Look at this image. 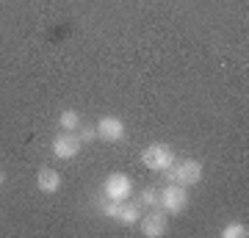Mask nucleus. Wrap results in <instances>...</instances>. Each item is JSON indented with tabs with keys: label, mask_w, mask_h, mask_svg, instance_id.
Instances as JSON below:
<instances>
[{
	"label": "nucleus",
	"mask_w": 249,
	"mask_h": 238,
	"mask_svg": "<svg viewBox=\"0 0 249 238\" xmlns=\"http://www.w3.org/2000/svg\"><path fill=\"white\" fill-rule=\"evenodd\" d=\"M249 227L247 221H230L227 227H222V238H247Z\"/></svg>",
	"instance_id": "9d476101"
},
{
	"label": "nucleus",
	"mask_w": 249,
	"mask_h": 238,
	"mask_svg": "<svg viewBox=\"0 0 249 238\" xmlns=\"http://www.w3.org/2000/svg\"><path fill=\"white\" fill-rule=\"evenodd\" d=\"M136 224L142 227V233L147 238H160V236H166V230H169V213L166 211H155V208H152V211L144 213Z\"/></svg>",
	"instance_id": "39448f33"
},
{
	"label": "nucleus",
	"mask_w": 249,
	"mask_h": 238,
	"mask_svg": "<svg viewBox=\"0 0 249 238\" xmlns=\"http://www.w3.org/2000/svg\"><path fill=\"white\" fill-rule=\"evenodd\" d=\"M36 188H39L42 194H55V191L61 188V175L50 166L39 169V172H36Z\"/></svg>",
	"instance_id": "6e6552de"
},
{
	"label": "nucleus",
	"mask_w": 249,
	"mask_h": 238,
	"mask_svg": "<svg viewBox=\"0 0 249 238\" xmlns=\"http://www.w3.org/2000/svg\"><path fill=\"white\" fill-rule=\"evenodd\" d=\"M163 175H166L169 183H178V185H186L188 188V185H196L199 180H202L205 169L196 158H183V161H175Z\"/></svg>",
	"instance_id": "f257e3e1"
},
{
	"label": "nucleus",
	"mask_w": 249,
	"mask_h": 238,
	"mask_svg": "<svg viewBox=\"0 0 249 238\" xmlns=\"http://www.w3.org/2000/svg\"><path fill=\"white\" fill-rule=\"evenodd\" d=\"M58 128H61V130L75 133L80 128V114H78V111H72V108L61 111V116H58Z\"/></svg>",
	"instance_id": "1a4fd4ad"
},
{
	"label": "nucleus",
	"mask_w": 249,
	"mask_h": 238,
	"mask_svg": "<svg viewBox=\"0 0 249 238\" xmlns=\"http://www.w3.org/2000/svg\"><path fill=\"white\" fill-rule=\"evenodd\" d=\"M6 183V172H3V169H0V185Z\"/></svg>",
	"instance_id": "ddd939ff"
},
{
	"label": "nucleus",
	"mask_w": 249,
	"mask_h": 238,
	"mask_svg": "<svg viewBox=\"0 0 249 238\" xmlns=\"http://www.w3.org/2000/svg\"><path fill=\"white\" fill-rule=\"evenodd\" d=\"M97 139V130L94 128H83V133H80V141H94Z\"/></svg>",
	"instance_id": "f8f14e48"
},
{
	"label": "nucleus",
	"mask_w": 249,
	"mask_h": 238,
	"mask_svg": "<svg viewBox=\"0 0 249 238\" xmlns=\"http://www.w3.org/2000/svg\"><path fill=\"white\" fill-rule=\"evenodd\" d=\"M103 197L114 200V202L130 200V197H133V180L127 175H122V172H114V175L103 183Z\"/></svg>",
	"instance_id": "20e7f679"
},
{
	"label": "nucleus",
	"mask_w": 249,
	"mask_h": 238,
	"mask_svg": "<svg viewBox=\"0 0 249 238\" xmlns=\"http://www.w3.org/2000/svg\"><path fill=\"white\" fill-rule=\"evenodd\" d=\"M139 205H142V208H155V205H158V191H155V188H144L142 197H139Z\"/></svg>",
	"instance_id": "9b49d317"
},
{
	"label": "nucleus",
	"mask_w": 249,
	"mask_h": 238,
	"mask_svg": "<svg viewBox=\"0 0 249 238\" xmlns=\"http://www.w3.org/2000/svg\"><path fill=\"white\" fill-rule=\"evenodd\" d=\"M188 188L186 185H178V183H169L166 188H160L158 191V205L160 211H166L169 216H178L188 208Z\"/></svg>",
	"instance_id": "7ed1b4c3"
},
{
	"label": "nucleus",
	"mask_w": 249,
	"mask_h": 238,
	"mask_svg": "<svg viewBox=\"0 0 249 238\" xmlns=\"http://www.w3.org/2000/svg\"><path fill=\"white\" fill-rule=\"evenodd\" d=\"M175 161H178L175 150H172L169 144H163V141L147 144V147L142 150V164L150 169V172H166Z\"/></svg>",
	"instance_id": "f03ea898"
},
{
	"label": "nucleus",
	"mask_w": 249,
	"mask_h": 238,
	"mask_svg": "<svg viewBox=\"0 0 249 238\" xmlns=\"http://www.w3.org/2000/svg\"><path fill=\"white\" fill-rule=\"evenodd\" d=\"M94 130H97V139L108 141V144H116V141L124 139V122L114 114L100 116V122L94 125Z\"/></svg>",
	"instance_id": "0eeeda50"
},
{
	"label": "nucleus",
	"mask_w": 249,
	"mask_h": 238,
	"mask_svg": "<svg viewBox=\"0 0 249 238\" xmlns=\"http://www.w3.org/2000/svg\"><path fill=\"white\" fill-rule=\"evenodd\" d=\"M80 136H75V133H70V130H61V133H55L53 136V155L55 158H61V161H70V158H75L80 152Z\"/></svg>",
	"instance_id": "423d86ee"
}]
</instances>
